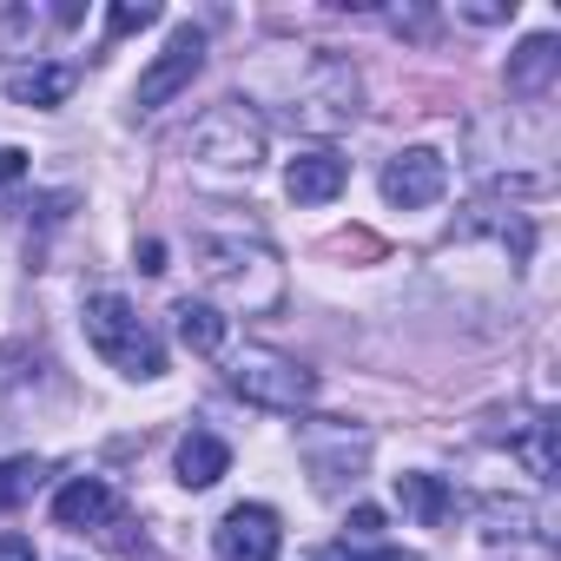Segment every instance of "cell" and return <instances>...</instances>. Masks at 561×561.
<instances>
[{
    "label": "cell",
    "instance_id": "9",
    "mask_svg": "<svg viewBox=\"0 0 561 561\" xmlns=\"http://www.w3.org/2000/svg\"><path fill=\"white\" fill-rule=\"evenodd\" d=\"M344 179H351V165H344L337 152H298V159L285 165V192H291L298 205H331V198L344 192Z\"/></svg>",
    "mask_w": 561,
    "mask_h": 561
},
{
    "label": "cell",
    "instance_id": "13",
    "mask_svg": "<svg viewBox=\"0 0 561 561\" xmlns=\"http://www.w3.org/2000/svg\"><path fill=\"white\" fill-rule=\"evenodd\" d=\"M172 331H179V344L198 351V357H218V351H225V318H218L211 305H198V298H179V305H172Z\"/></svg>",
    "mask_w": 561,
    "mask_h": 561
},
{
    "label": "cell",
    "instance_id": "8",
    "mask_svg": "<svg viewBox=\"0 0 561 561\" xmlns=\"http://www.w3.org/2000/svg\"><path fill=\"white\" fill-rule=\"evenodd\" d=\"M277 548H285V528H277V515L264 502H238L218 522V554L225 561H277Z\"/></svg>",
    "mask_w": 561,
    "mask_h": 561
},
{
    "label": "cell",
    "instance_id": "20",
    "mask_svg": "<svg viewBox=\"0 0 561 561\" xmlns=\"http://www.w3.org/2000/svg\"><path fill=\"white\" fill-rule=\"evenodd\" d=\"M377 535H383V508H370V502L351 508V541H377Z\"/></svg>",
    "mask_w": 561,
    "mask_h": 561
},
{
    "label": "cell",
    "instance_id": "18",
    "mask_svg": "<svg viewBox=\"0 0 561 561\" xmlns=\"http://www.w3.org/2000/svg\"><path fill=\"white\" fill-rule=\"evenodd\" d=\"M152 21H159L152 0H119V8L106 14V41H126V34H139V27H152Z\"/></svg>",
    "mask_w": 561,
    "mask_h": 561
},
{
    "label": "cell",
    "instance_id": "5",
    "mask_svg": "<svg viewBox=\"0 0 561 561\" xmlns=\"http://www.w3.org/2000/svg\"><path fill=\"white\" fill-rule=\"evenodd\" d=\"M357 100H364L357 73H351L337 54H311V60H305V80H298V93H291V113H298L311 133H344V126L357 119Z\"/></svg>",
    "mask_w": 561,
    "mask_h": 561
},
{
    "label": "cell",
    "instance_id": "12",
    "mask_svg": "<svg viewBox=\"0 0 561 561\" xmlns=\"http://www.w3.org/2000/svg\"><path fill=\"white\" fill-rule=\"evenodd\" d=\"M179 482L185 489H211L225 469H231V449H225V436H211V430H192V436H179Z\"/></svg>",
    "mask_w": 561,
    "mask_h": 561
},
{
    "label": "cell",
    "instance_id": "6",
    "mask_svg": "<svg viewBox=\"0 0 561 561\" xmlns=\"http://www.w3.org/2000/svg\"><path fill=\"white\" fill-rule=\"evenodd\" d=\"M198 67H205V34H198V27H179V34L165 41V54L139 73L133 106H139V113H159L165 100H179V93L198 80Z\"/></svg>",
    "mask_w": 561,
    "mask_h": 561
},
{
    "label": "cell",
    "instance_id": "10",
    "mask_svg": "<svg viewBox=\"0 0 561 561\" xmlns=\"http://www.w3.org/2000/svg\"><path fill=\"white\" fill-rule=\"evenodd\" d=\"M554 73H561V41L554 34H535L508 54V93H522V100H541L554 87Z\"/></svg>",
    "mask_w": 561,
    "mask_h": 561
},
{
    "label": "cell",
    "instance_id": "11",
    "mask_svg": "<svg viewBox=\"0 0 561 561\" xmlns=\"http://www.w3.org/2000/svg\"><path fill=\"white\" fill-rule=\"evenodd\" d=\"M119 515V502H113V489L100 482V476H73L60 495H54V522L60 528H106Z\"/></svg>",
    "mask_w": 561,
    "mask_h": 561
},
{
    "label": "cell",
    "instance_id": "19",
    "mask_svg": "<svg viewBox=\"0 0 561 561\" xmlns=\"http://www.w3.org/2000/svg\"><path fill=\"white\" fill-rule=\"evenodd\" d=\"M311 561H416V554H403V548H370V541H337V548H318Z\"/></svg>",
    "mask_w": 561,
    "mask_h": 561
},
{
    "label": "cell",
    "instance_id": "22",
    "mask_svg": "<svg viewBox=\"0 0 561 561\" xmlns=\"http://www.w3.org/2000/svg\"><path fill=\"white\" fill-rule=\"evenodd\" d=\"M139 271H165V244H159V238L139 244Z\"/></svg>",
    "mask_w": 561,
    "mask_h": 561
},
{
    "label": "cell",
    "instance_id": "15",
    "mask_svg": "<svg viewBox=\"0 0 561 561\" xmlns=\"http://www.w3.org/2000/svg\"><path fill=\"white\" fill-rule=\"evenodd\" d=\"M397 495H403V508H410L423 528L449 522V508H456V495H449V482H443V476H397Z\"/></svg>",
    "mask_w": 561,
    "mask_h": 561
},
{
    "label": "cell",
    "instance_id": "17",
    "mask_svg": "<svg viewBox=\"0 0 561 561\" xmlns=\"http://www.w3.org/2000/svg\"><path fill=\"white\" fill-rule=\"evenodd\" d=\"M41 482H47V462H34V456H8V462H0V508L34 502Z\"/></svg>",
    "mask_w": 561,
    "mask_h": 561
},
{
    "label": "cell",
    "instance_id": "4",
    "mask_svg": "<svg viewBox=\"0 0 561 561\" xmlns=\"http://www.w3.org/2000/svg\"><path fill=\"white\" fill-rule=\"evenodd\" d=\"M231 390L244 397V403H257V410H277V416H298V410H311V397H318V377L298 364V357H285V351H238L231 357Z\"/></svg>",
    "mask_w": 561,
    "mask_h": 561
},
{
    "label": "cell",
    "instance_id": "3",
    "mask_svg": "<svg viewBox=\"0 0 561 561\" xmlns=\"http://www.w3.org/2000/svg\"><path fill=\"white\" fill-rule=\"evenodd\" d=\"M257 159H264V126H257L238 100L211 106V113L192 126V165H198V172H211V179H251Z\"/></svg>",
    "mask_w": 561,
    "mask_h": 561
},
{
    "label": "cell",
    "instance_id": "7",
    "mask_svg": "<svg viewBox=\"0 0 561 561\" xmlns=\"http://www.w3.org/2000/svg\"><path fill=\"white\" fill-rule=\"evenodd\" d=\"M449 192V165H443V152H430V146H410V152H397L390 165H383V198L397 205V211H423V205H436Z\"/></svg>",
    "mask_w": 561,
    "mask_h": 561
},
{
    "label": "cell",
    "instance_id": "1",
    "mask_svg": "<svg viewBox=\"0 0 561 561\" xmlns=\"http://www.w3.org/2000/svg\"><path fill=\"white\" fill-rule=\"evenodd\" d=\"M198 271H205V285L244 318L277 311V298H285V264H277L257 238H198Z\"/></svg>",
    "mask_w": 561,
    "mask_h": 561
},
{
    "label": "cell",
    "instance_id": "21",
    "mask_svg": "<svg viewBox=\"0 0 561 561\" xmlns=\"http://www.w3.org/2000/svg\"><path fill=\"white\" fill-rule=\"evenodd\" d=\"M0 561H34V541L27 535H0Z\"/></svg>",
    "mask_w": 561,
    "mask_h": 561
},
{
    "label": "cell",
    "instance_id": "2",
    "mask_svg": "<svg viewBox=\"0 0 561 561\" xmlns=\"http://www.w3.org/2000/svg\"><path fill=\"white\" fill-rule=\"evenodd\" d=\"M87 344H93L119 377H159V370H165V351H159L152 324H146L119 291H93V298H87Z\"/></svg>",
    "mask_w": 561,
    "mask_h": 561
},
{
    "label": "cell",
    "instance_id": "16",
    "mask_svg": "<svg viewBox=\"0 0 561 561\" xmlns=\"http://www.w3.org/2000/svg\"><path fill=\"white\" fill-rule=\"evenodd\" d=\"M554 430H561V423L541 410V416H528V423H522V436H515V456L528 462V476H535V482H554Z\"/></svg>",
    "mask_w": 561,
    "mask_h": 561
},
{
    "label": "cell",
    "instance_id": "14",
    "mask_svg": "<svg viewBox=\"0 0 561 561\" xmlns=\"http://www.w3.org/2000/svg\"><path fill=\"white\" fill-rule=\"evenodd\" d=\"M73 93V67H14L8 73V100L21 106H60Z\"/></svg>",
    "mask_w": 561,
    "mask_h": 561
},
{
    "label": "cell",
    "instance_id": "23",
    "mask_svg": "<svg viewBox=\"0 0 561 561\" xmlns=\"http://www.w3.org/2000/svg\"><path fill=\"white\" fill-rule=\"evenodd\" d=\"M21 172H27V152L8 146V152H0V179H21Z\"/></svg>",
    "mask_w": 561,
    "mask_h": 561
}]
</instances>
